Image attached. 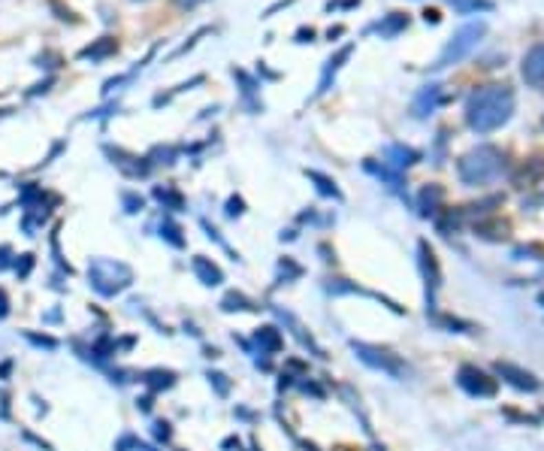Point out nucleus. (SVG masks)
I'll return each instance as SVG.
<instances>
[{
	"label": "nucleus",
	"instance_id": "nucleus-9",
	"mask_svg": "<svg viewBox=\"0 0 544 451\" xmlns=\"http://www.w3.org/2000/svg\"><path fill=\"white\" fill-rule=\"evenodd\" d=\"M417 249H420V270H424L426 288H430V294H435V288H439V282H442L439 261H435V251L430 249V242H420Z\"/></svg>",
	"mask_w": 544,
	"mask_h": 451
},
{
	"label": "nucleus",
	"instance_id": "nucleus-27",
	"mask_svg": "<svg viewBox=\"0 0 544 451\" xmlns=\"http://www.w3.org/2000/svg\"><path fill=\"white\" fill-rule=\"evenodd\" d=\"M124 203H127V212H140V209H142V197L124 194Z\"/></svg>",
	"mask_w": 544,
	"mask_h": 451
},
{
	"label": "nucleus",
	"instance_id": "nucleus-2",
	"mask_svg": "<svg viewBox=\"0 0 544 451\" xmlns=\"http://www.w3.org/2000/svg\"><path fill=\"white\" fill-rule=\"evenodd\" d=\"M502 170H505V155L496 146H478V149L466 151L457 164V173L466 185H484V182H493Z\"/></svg>",
	"mask_w": 544,
	"mask_h": 451
},
{
	"label": "nucleus",
	"instance_id": "nucleus-28",
	"mask_svg": "<svg viewBox=\"0 0 544 451\" xmlns=\"http://www.w3.org/2000/svg\"><path fill=\"white\" fill-rule=\"evenodd\" d=\"M30 266H34V255H21V266H15V270H19V276H28Z\"/></svg>",
	"mask_w": 544,
	"mask_h": 451
},
{
	"label": "nucleus",
	"instance_id": "nucleus-33",
	"mask_svg": "<svg viewBox=\"0 0 544 451\" xmlns=\"http://www.w3.org/2000/svg\"><path fill=\"white\" fill-rule=\"evenodd\" d=\"M239 206H242V200H230V209L227 212H230V216H239V212H242Z\"/></svg>",
	"mask_w": 544,
	"mask_h": 451
},
{
	"label": "nucleus",
	"instance_id": "nucleus-23",
	"mask_svg": "<svg viewBox=\"0 0 544 451\" xmlns=\"http://www.w3.org/2000/svg\"><path fill=\"white\" fill-rule=\"evenodd\" d=\"M182 231H179V227H175L173 224V221H166V224L164 227H160V236H164V240H170L173 242V246L175 249H182V246H185V240H182V236H179Z\"/></svg>",
	"mask_w": 544,
	"mask_h": 451
},
{
	"label": "nucleus",
	"instance_id": "nucleus-22",
	"mask_svg": "<svg viewBox=\"0 0 544 451\" xmlns=\"http://www.w3.org/2000/svg\"><path fill=\"white\" fill-rule=\"evenodd\" d=\"M221 306H224V312H233V309H254V303H251L248 297H242V294H227Z\"/></svg>",
	"mask_w": 544,
	"mask_h": 451
},
{
	"label": "nucleus",
	"instance_id": "nucleus-8",
	"mask_svg": "<svg viewBox=\"0 0 544 451\" xmlns=\"http://www.w3.org/2000/svg\"><path fill=\"white\" fill-rule=\"evenodd\" d=\"M496 373H499L502 379H508L514 388H520V391H538V379H535L532 373H526V370H520V366L508 364V361L496 364Z\"/></svg>",
	"mask_w": 544,
	"mask_h": 451
},
{
	"label": "nucleus",
	"instance_id": "nucleus-3",
	"mask_svg": "<svg viewBox=\"0 0 544 451\" xmlns=\"http://www.w3.org/2000/svg\"><path fill=\"white\" fill-rule=\"evenodd\" d=\"M484 34H487V25H484V21H469V25H463L454 36H450V43L442 49L439 61H435V70H444V67L459 64L463 58H469L472 52H475V45L481 43V36H484Z\"/></svg>",
	"mask_w": 544,
	"mask_h": 451
},
{
	"label": "nucleus",
	"instance_id": "nucleus-29",
	"mask_svg": "<svg viewBox=\"0 0 544 451\" xmlns=\"http://www.w3.org/2000/svg\"><path fill=\"white\" fill-rule=\"evenodd\" d=\"M3 266H10V249L0 246V270H3Z\"/></svg>",
	"mask_w": 544,
	"mask_h": 451
},
{
	"label": "nucleus",
	"instance_id": "nucleus-16",
	"mask_svg": "<svg viewBox=\"0 0 544 451\" xmlns=\"http://www.w3.org/2000/svg\"><path fill=\"white\" fill-rule=\"evenodd\" d=\"M442 197H444V191L439 188V185H430V188H424V194H420V212L424 216H435V206L442 203Z\"/></svg>",
	"mask_w": 544,
	"mask_h": 451
},
{
	"label": "nucleus",
	"instance_id": "nucleus-32",
	"mask_svg": "<svg viewBox=\"0 0 544 451\" xmlns=\"http://www.w3.org/2000/svg\"><path fill=\"white\" fill-rule=\"evenodd\" d=\"M424 19L430 21V25H439V12H435V10H426V12H424Z\"/></svg>",
	"mask_w": 544,
	"mask_h": 451
},
{
	"label": "nucleus",
	"instance_id": "nucleus-4",
	"mask_svg": "<svg viewBox=\"0 0 544 451\" xmlns=\"http://www.w3.org/2000/svg\"><path fill=\"white\" fill-rule=\"evenodd\" d=\"M118 273H130V270L124 264H115V261H94L91 264V285L106 297L118 294L121 288L130 285V279H118Z\"/></svg>",
	"mask_w": 544,
	"mask_h": 451
},
{
	"label": "nucleus",
	"instance_id": "nucleus-21",
	"mask_svg": "<svg viewBox=\"0 0 544 451\" xmlns=\"http://www.w3.org/2000/svg\"><path fill=\"white\" fill-rule=\"evenodd\" d=\"M457 12H478V10H490V0H448Z\"/></svg>",
	"mask_w": 544,
	"mask_h": 451
},
{
	"label": "nucleus",
	"instance_id": "nucleus-17",
	"mask_svg": "<svg viewBox=\"0 0 544 451\" xmlns=\"http://www.w3.org/2000/svg\"><path fill=\"white\" fill-rule=\"evenodd\" d=\"M115 49H118V45H115V40H109V36H103V40H97L94 45H88V49H82V52H79V58L100 61V58H106V55H112Z\"/></svg>",
	"mask_w": 544,
	"mask_h": 451
},
{
	"label": "nucleus",
	"instance_id": "nucleus-18",
	"mask_svg": "<svg viewBox=\"0 0 544 451\" xmlns=\"http://www.w3.org/2000/svg\"><path fill=\"white\" fill-rule=\"evenodd\" d=\"M351 52H354V49H351V45H345V49H339V55L327 61V70H324V79H320V88H318V94H324V91L329 88V76H333L336 70H339V67H342V61H348V58H351Z\"/></svg>",
	"mask_w": 544,
	"mask_h": 451
},
{
	"label": "nucleus",
	"instance_id": "nucleus-1",
	"mask_svg": "<svg viewBox=\"0 0 544 451\" xmlns=\"http://www.w3.org/2000/svg\"><path fill=\"white\" fill-rule=\"evenodd\" d=\"M511 116H514V91L508 85L475 88L466 101V125L478 134H490L508 125Z\"/></svg>",
	"mask_w": 544,
	"mask_h": 451
},
{
	"label": "nucleus",
	"instance_id": "nucleus-15",
	"mask_svg": "<svg viewBox=\"0 0 544 451\" xmlns=\"http://www.w3.org/2000/svg\"><path fill=\"white\" fill-rule=\"evenodd\" d=\"M402 28H409V15H402V12H390L381 25H375V30H378L381 36H393V34H400Z\"/></svg>",
	"mask_w": 544,
	"mask_h": 451
},
{
	"label": "nucleus",
	"instance_id": "nucleus-11",
	"mask_svg": "<svg viewBox=\"0 0 544 451\" xmlns=\"http://www.w3.org/2000/svg\"><path fill=\"white\" fill-rule=\"evenodd\" d=\"M439 94H442V85H426V88L417 94V101H415V116H417V118L430 116L435 106H439V101H442Z\"/></svg>",
	"mask_w": 544,
	"mask_h": 451
},
{
	"label": "nucleus",
	"instance_id": "nucleus-31",
	"mask_svg": "<svg viewBox=\"0 0 544 451\" xmlns=\"http://www.w3.org/2000/svg\"><path fill=\"white\" fill-rule=\"evenodd\" d=\"M10 315V306H6V294L0 291V318H6Z\"/></svg>",
	"mask_w": 544,
	"mask_h": 451
},
{
	"label": "nucleus",
	"instance_id": "nucleus-30",
	"mask_svg": "<svg viewBox=\"0 0 544 451\" xmlns=\"http://www.w3.org/2000/svg\"><path fill=\"white\" fill-rule=\"evenodd\" d=\"M155 427H157L155 433H157L160 439H170V424H155Z\"/></svg>",
	"mask_w": 544,
	"mask_h": 451
},
{
	"label": "nucleus",
	"instance_id": "nucleus-10",
	"mask_svg": "<svg viewBox=\"0 0 544 451\" xmlns=\"http://www.w3.org/2000/svg\"><path fill=\"white\" fill-rule=\"evenodd\" d=\"M194 273L200 276L203 285H221V282H224V273H221V266L212 264L209 258H203V255L194 258Z\"/></svg>",
	"mask_w": 544,
	"mask_h": 451
},
{
	"label": "nucleus",
	"instance_id": "nucleus-5",
	"mask_svg": "<svg viewBox=\"0 0 544 451\" xmlns=\"http://www.w3.org/2000/svg\"><path fill=\"white\" fill-rule=\"evenodd\" d=\"M354 351H357V357H360L363 364H369V366H375V370L387 373V376H396V379L405 376V364H402L396 355L384 351V348L366 346V342H354Z\"/></svg>",
	"mask_w": 544,
	"mask_h": 451
},
{
	"label": "nucleus",
	"instance_id": "nucleus-19",
	"mask_svg": "<svg viewBox=\"0 0 544 451\" xmlns=\"http://www.w3.org/2000/svg\"><path fill=\"white\" fill-rule=\"evenodd\" d=\"M305 176H309L312 182H318V191H320V194L333 197V200H342V191L336 188V182H333V179H327V176H320L318 170H305Z\"/></svg>",
	"mask_w": 544,
	"mask_h": 451
},
{
	"label": "nucleus",
	"instance_id": "nucleus-6",
	"mask_svg": "<svg viewBox=\"0 0 544 451\" xmlns=\"http://www.w3.org/2000/svg\"><path fill=\"white\" fill-rule=\"evenodd\" d=\"M457 385L463 388V391H469L472 397H493L496 391H499V381L490 379L484 370H478V366H459Z\"/></svg>",
	"mask_w": 544,
	"mask_h": 451
},
{
	"label": "nucleus",
	"instance_id": "nucleus-26",
	"mask_svg": "<svg viewBox=\"0 0 544 451\" xmlns=\"http://www.w3.org/2000/svg\"><path fill=\"white\" fill-rule=\"evenodd\" d=\"M25 336L34 342V346H43V348H49V351L58 346V339H52V336H36V333H25Z\"/></svg>",
	"mask_w": 544,
	"mask_h": 451
},
{
	"label": "nucleus",
	"instance_id": "nucleus-13",
	"mask_svg": "<svg viewBox=\"0 0 544 451\" xmlns=\"http://www.w3.org/2000/svg\"><path fill=\"white\" fill-rule=\"evenodd\" d=\"M417 160V151L415 149H405V146H390L387 149V164L393 167L396 173L405 170V167H411Z\"/></svg>",
	"mask_w": 544,
	"mask_h": 451
},
{
	"label": "nucleus",
	"instance_id": "nucleus-12",
	"mask_svg": "<svg viewBox=\"0 0 544 451\" xmlns=\"http://www.w3.org/2000/svg\"><path fill=\"white\" fill-rule=\"evenodd\" d=\"M257 346L263 351H270V355H275V351H281V346H285V339H281V331L279 327H260V331L254 333Z\"/></svg>",
	"mask_w": 544,
	"mask_h": 451
},
{
	"label": "nucleus",
	"instance_id": "nucleus-14",
	"mask_svg": "<svg viewBox=\"0 0 544 451\" xmlns=\"http://www.w3.org/2000/svg\"><path fill=\"white\" fill-rule=\"evenodd\" d=\"M142 381L151 388V391H160V388H173L175 385V373L173 370H149Z\"/></svg>",
	"mask_w": 544,
	"mask_h": 451
},
{
	"label": "nucleus",
	"instance_id": "nucleus-7",
	"mask_svg": "<svg viewBox=\"0 0 544 451\" xmlns=\"http://www.w3.org/2000/svg\"><path fill=\"white\" fill-rule=\"evenodd\" d=\"M520 73H523L526 85L544 91V43L532 45V49L523 55V67H520Z\"/></svg>",
	"mask_w": 544,
	"mask_h": 451
},
{
	"label": "nucleus",
	"instance_id": "nucleus-25",
	"mask_svg": "<svg viewBox=\"0 0 544 451\" xmlns=\"http://www.w3.org/2000/svg\"><path fill=\"white\" fill-rule=\"evenodd\" d=\"M209 381L218 388V394H221V397H224V394L230 391V381H227L224 373H209Z\"/></svg>",
	"mask_w": 544,
	"mask_h": 451
},
{
	"label": "nucleus",
	"instance_id": "nucleus-34",
	"mask_svg": "<svg viewBox=\"0 0 544 451\" xmlns=\"http://www.w3.org/2000/svg\"><path fill=\"white\" fill-rule=\"evenodd\" d=\"M179 6H185V10H191V6H197V3H203V0H175Z\"/></svg>",
	"mask_w": 544,
	"mask_h": 451
},
{
	"label": "nucleus",
	"instance_id": "nucleus-20",
	"mask_svg": "<svg viewBox=\"0 0 544 451\" xmlns=\"http://www.w3.org/2000/svg\"><path fill=\"white\" fill-rule=\"evenodd\" d=\"M155 197H157L160 203L170 206V209H182V206H185L182 194H179V191H173V188H155Z\"/></svg>",
	"mask_w": 544,
	"mask_h": 451
},
{
	"label": "nucleus",
	"instance_id": "nucleus-24",
	"mask_svg": "<svg viewBox=\"0 0 544 451\" xmlns=\"http://www.w3.org/2000/svg\"><path fill=\"white\" fill-rule=\"evenodd\" d=\"M544 173V164H530V167H523V170H520V176H517V185H523V182H535L538 179V176Z\"/></svg>",
	"mask_w": 544,
	"mask_h": 451
}]
</instances>
